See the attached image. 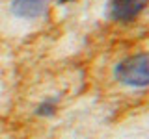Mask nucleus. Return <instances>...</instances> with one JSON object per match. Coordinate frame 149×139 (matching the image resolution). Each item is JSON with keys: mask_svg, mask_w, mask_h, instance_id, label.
<instances>
[{"mask_svg": "<svg viewBox=\"0 0 149 139\" xmlns=\"http://www.w3.org/2000/svg\"><path fill=\"white\" fill-rule=\"evenodd\" d=\"M116 80L130 87L149 85V52L134 54L116 65Z\"/></svg>", "mask_w": 149, "mask_h": 139, "instance_id": "nucleus-1", "label": "nucleus"}, {"mask_svg": "<svg viewBox=\"0 0 149 139\" xmlns=\"http://www.w3.org/2000/svg\"><path fill=\"white\" fill-rule=\"evenodd\" d=\"M146 6H147V0H112L110 15L114 21L130 22L143 11Z\"/></svg>", "mask_w": 149, "mask_h": 139, "instance_id": "nucleus-2", "label": "nucleus"}, {"mask_svg": "<svg viewBox=\"0 0 149 139\" xmlns=\"http://www.w3.org/2000/svg\"><path fill=\"white\" fill-rule=\"evenodd\" d=\"M49 0H13L11 13L19 19H37L47 11Z\"/></svg>", "mask_w": 149, "mask_h": 139, "instance_id": "nucleus-3", "label": "nucleus"}, {"mask_svg": "<svg viewBox=\"0 0 149 139\" xmlns=\"http://www.w3.org/2000/svg\"><path fill=\"white\" fill-rule=\"evenodd\" d=\"M37 111H39L41 115H50V113L54 111V104H50V102H47V104H41Z\"/></svg>", "mask_w": 149, "mask_h": 139, "instance_id": "nucleus-4", "label": "nucleus"}, {"mask_svg": "<svg viewBox=\"0 0 149 139\" xmlns=\"http://www.w3.org/2000/svg\"><path fill=\"white\" fill-rule=\"evenodd\" d=\"M60 2H69V0H60Z\"/></svg>", "mask_w": 149, "mask_h": 139, "instance_id": "nucleus-5", "label": "nucleus"}]
</instances>
